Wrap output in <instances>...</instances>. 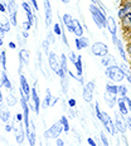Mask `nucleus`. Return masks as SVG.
<instances>
[{"label": "nucleus", "instance_id": "obj_1", "mask_svg": "<svg viewBox=\"0 0 131 146\" xmlns=\"http://www.w3.org/2000/svg\"><path fill=\"white\" fill-rule=\"evenodd\" d=\"M90 11L91 15H92V19L95 24L97 25L98 29H103L106 28V20H107V17L105 14V10L101 9L100 7H97V4L95 3H91L90 4Z\"/></svg>", "mask_w": 131, "mask_h": 146}, {"label": "nucleus", "instance_id": "obj_2", "mask_svg": "<svg viewBox=\"0 0 131 146\" xmlns=\"http://www.w3.org/2000/svg\"><path fill=\"white\" fill-rule=\"evenodd\" d=\"M105 74L112 82H121L124 81V78H126V72L124 71L122 67H118L117 64L106 67Z\"/></svg>", "mask_w": 131, "mask_h": 146}, {"label": "nucleus", "instance_id": "obj_3", "mask_svg": "<svg viewBox=\"0 0 131 146\" xmlns=\"http://www.w3.org/2000/svg\"><path fill=\"white\" fill-rule=\"evenodd\" d=\"M62 131H63V125L59 120V121H57V122H54L53 126H51L48 130H45L44 137L45 139H58L59 135L62 133Z\"/></svg>", "mask_w": 131, "mask_h": 146}, {"label": "nucleus", "instance_id": "obj_4", "mask_svg": "<svg viewBox=\"0 0 131 146\" xmlns=\"http://www.w3.org/2000/svg\"><path fill=\"white\" fill-rule=\"evenodd\" d=\"M100 121L103 123V126H105V129L108 131V133H111L112 136L116 135V132H117L116 126H115V122L112 121V118L108 116V113H106V112L102 111V115H101V118H100Z\"/></svg>", "mask_w": 131, "mask_h": 146}, {"label": "nucleus", "instance_id": "obj_5", "mask_svg": "<svg viewBox=\"0 0 131 146\" xmlns=\"http://www.w3.org/2000/svg\"><path fill=\"white\" fill-rule=\"evenodd\" d=\"M13 126H14L15 139H17V142H18L19 145H22L23 142H24V139H25V136H27V133L24 132V129H23L24 125L22 123V121L14 120V121H13Z\"/></svg>", "mask_w": 131, "mask_h": 146}, {"label": "nucleus", "instance_id": "obj_6", "mask_svg": "<svg viewBox=\"0 0 131 146\" xmlns=\"http://www.w3.org/2000/svg\"><path fill=\"white\" fill-rule=\"evenodd\" d=\"M93 92H95V81H90L88 83L84 84L83 87V92H82V96H83V100L88 103L92 102L93 100Z\"/></svg>", "mask_w": 131, "mask_h": 146}, {"label": "nucleus", "instance_id": "obj_7", "mask_svg": "<svg viewBox=\"0 0 131 146\" xmlns=\"http://www.w3.org/2000/svg\"><path fill=\"white\" fill-rule=\"evenodd\" d=\"M91 50H92V53L95 54V56L101 57V58L105 57L106 54H108V47L105 43H102V42H95V43L92 44Z\"/></svg>", "mask_w": 131, "mask_h": 146}, {"label": "nucleus", "instance_id": "obj_8", "mask_svg": "<svg viewBox=\"0 0 131 146\" xmlns=\"http://www.w3.org/2000/svg\"><path fill=\"white\" fill-rule=\"evenodd\" d=\"M7 9L9 11V17H10V23L11 25H17V13H18V5L15 0H9Z\"/></svg>", "mask_w": 131, "mask_h": 146}, {"label": "nucleus", "instance_id": "obj_9", "mask_svg": "<svg viewBox=\"0 0 131 146\" xmlns=\"http://www.w3.org/2000/svg\"><path fill=\"white\" fill-rule=\"evenodd\" d=\"M48 63H49L51 69L54 73H58L59 69L62 68V67H61V62H58V58H57V56L53 52H49V54H48Z\"/></svg>", "mask_w": 131, "mask_h": 146}, {"label": "nucleus", "instance_id": "obj_10", "mask_svg": "<svg viewBox=\"0 0 131 146\" xmlns=\"http://www.w3.org/2000/svg\"><path fill=\"white\" fill-rule=\"evenodd\" d=\"M115 126H116L117 132H121V133L126 132L127 126H126V121H125V116H122V115L120 116L118 113L115 115Z\"/></svg>", "mask_w": 131, "mask_h": 146}, {"label": "nucleus", "instance_id": "obj_11", "mask_svg": "<svg viewBox=\"0 0 131 146\" xmlns=\"http://www.w3.org/2000/svg\"><path fill=\"white\" fill-rule=\"evenodd\" d=\"M44 14H45V25H52V7L49 0H44Z\"/></svg>", "mask_w": 131, "mask_h": 146}, {"label": "nucleus", "instance_id": "obj_12", "mask_svg": "<svg viewBox=\"0 0 131 146\" xmlns=\"http://www.w3.org/2000/svg\"><path fill=\"white\" fill-rule=\"evenodd\" d=\"M112 42H114V44L116 45V48H117L118 53H120L121 58H122L124 60H127V57H126V52H125V49H124L122 42H121L120 39L117 38V34H116V35H112Z\"/></svg>", "mask_w": 131, "mask_h": 146}, {"label": "nucleus", "instance_id": "obj_13", "mask_svg": "<svg viewBox=\"0 0 131 146\" xmlns=\"http://www.w3.org/2000/svg\"><path fill=\"white\" fill-rule=\"evenodd\" d=\"M20 90H22L23 92L25 93L27 100H28V102H29V97H30V87H29V83H28V81H27L25 76H24L23 73H20Z\"/></svg>", "mask_w": 131, "mask_h": 146}, {"label": "nucleus", "instance_id": "obj_14", "mask_svg": "<svg viewBox=\"0 0 131 146\" xmlns=\"http://www.w3.org/2000/svg\"><path fill=\"white\" fill-rule=\"evenodd\" d=\"M25 133H27V139L29 141V145L34 146L35 145V127H34V121L33 120H30V127Z\"/></svg>", "mask_w": 131, "mask_h": 146}, {"label": "nucleus", "instance_id": "obj_15", "mask_svg": "<svg viewBox=\"0 0 131 146\" xmlns=\"http://www.w3.org/2000/svg\"><path fill=\"white\" fill-rule=\"evenodd\" d=\"M106 28L108 29V32L111 33V35H116L117 34V24L114 17H107L106 20Z\"/></svg>", "mask_w": 131, "mask_h": 146}, {"label": "nucleus", "instance_id": "obj_16", "mask_svg": "<svg viewBox=\"0 0 131 146\" xmlns=\"http://www.w3.org/2000/svg\"><path fill=\"white\" fill-rule=\"evenodd\" d=\"M74 44H76V48H77L78 50H82L90 45V40H88V38H86V36H83V35L77 36L74 40Z\"/></svg>", "mask_w": 131, "mask_h": 146}, {"label": "nucleus", "instance_id": "obj_17", "mask_svg": "<svg viewBox=\"0 0 131 146\" xmlns=\"http://www.w3.org/2000/svg\"><path fill=\"white\" fill-rule=\"evenodd\" d=\"M32 100H33V106H34V112L38 115L39 110H41V100H39V96L37 93L35 88H32Z\"/></svg>", "mask_w": 131, "mask_h": 146}, {"label": "nucleus", "instance_id": "obj_18", "mask_svg": "<svg viewBox=\"0 0 131 146\" xmlns=\"http://www.w3.org/2000/svg\"><path fill=\"white\" fill-rule=\"evenodd\" d=\"M105 101L107 103V106L110 108H114L115 105L117 103V98H116V95H114V93H110L106 91L105 92Z\"/></svg>", "mask_w": 131, "mask_h": 146}, {"label": "nucleus", "instance_id": "obj_19", "mask_svg": "<svg viewBox=\"0 0 131 146\" xmlns=\"http://www.w3.org/2000/svg\"><path fill=\"white\" fill-rule=\"evenodd\" d=\"M63 20V24H65V27L67 29H68V32L73 33V18L71 14H65L62 18Z\"/></svg>", "mask_w": 131, "mask_h": 146}, {"label": "nucleus", "instance_id": "obj_20", "mask_svg": "<svg viewBox=\"0 0 131 146\" xmlns=\"http://www.w3.org/2000/svg\"><path fill=\"white\" fill-rule=\"evenodd\" d=\"M117 106H118V111H120V115H122V116H127V113H129V108H127L126 102H125L124 97H121V98L117 100Z\"/></svg>", "mask_w": 131, "mask_h": 146}, {"label": "nucleus", "instance_id": "obj_21", "mask_svg": "<svg viewBox=\"0 0 131 146\" xmlns=\"http://www.w3.org/2000/svg\"><path fill=\"white\" fill-rule=\"evenodd\" d=\"M73 34L76 36L83 35V28H82L80 20H77V19H73Z\"/></svg>", "mask_w": 131, "mask_h": 146}, {"label": "nucleus", "instance_id": "obj_22", "mask_svg": "<svg viewBox=\"0 0 131 146\" xmlns=\"http://www.w3.org/2000/svg\"><path fill=\"white\" fill-rule=\"evenodd\" d=\"M0 120L3 122H8L10 120V112H9L8 108H5L3 106V103H0Z\"/></svg>", "mask_w": 131, "mask_h": 146}, {"label": "nucleus", "instance_id": "obj_23", "mask_svg": "<svg viewBox=\"0 0 131 146\" xmlns=\"http://www.w3.org/2000/svg\"><path fill=\"white\" fill-rule=\"evenodd\" d=\"M129 14H131V3H126V4L122 5V8L118 10V18L122 19V18H125Z\"/></svg>", "mask_w": 131, "mask_h": 146}, {"label": "nucleus", "instance_id": "obj_24", "mask_svg": "<svg viewBox=\"0 0 131 146\" xmlns=\"http://www.w3.org/2000/svg\"><path fill=\"white\" fill-rule=\"evenodd\" d=\"M10 25H11V23H10V20L7 19V18L4 17V15H1L0 17V28H1L4 32H9L10 30Z\"/></svg>", "mask_w": 131, "mask_h": 146}, {"label": "nucleus", "instance_id": "obj_25", "mask_svg": "<svg viewBox=\"0 0 131 146\" xmlns=\"http://www.w3.org/2000/svg\"><path fill=\"white\" fill-rule=\"evenodd\" d=\"M19 59H20V63H23V64H29V50L28 49H20Z\"/></svg>", "mask_w": 131, "mask_h": 146}, {"label": "nucleus", "instance_id": "obj_26", "mask_svg": "<svg viewBox=\"0 0 131 146\" xmlns=\"http://www.w3.org/2000/svg\"><path fill=\"white\" fill-rule=\"evenodd\" d=\"M1 82H3V86H4L7 90H13V86H11V82H10V80L8 78V76H7V71H3L1 72Z\"/></svg>", "mask_w": 131, "mask_h": 146}, {"label": "nucleus", "instance_id": "obj_27", "mask_svg": "<svg viewBox=\"0 0 131 146\" xmlns=\"http://www.w3.org/2000/svg\"><path fill=\"white\" fill-rule=\"evenodd\" d=\"M52 100H53V97H52L51 90H49V88H47V91H45V98H44V101L42 102V107H43V108H48L51 106V103H52Z\"/></svg>", "mask_w": 131, "mask_h": 146}, {"label": "nucleus", "instance_id": "obj_28", "mask_svg": "<svg viewBox=\"0 0 131 146\" xmlns=\"http://www.w3.org/2000/svg\"><path fill=\"white\" fill-rule=\"evenodd\" d=\"M102 64L105 67H110V66H115L116 64V60L112 56H110V54H106L105 57H102Z\"/></svg>", "mask_w": 131, "mask_h": 146}, {"label": "nucleus", "instance_id": "obj_29", "mask_svg": "<svg viewBox=\"0 0 131 146\" xmlns=\"http://www.w3.org/2000/svg\"><path fill=\"white\" fill-rule=\"evenodd\" d=\"M106 91L110 93H114V95H117V86H115L112 82H107L106 83Z\"/></svg>", "mask_w": 131, "mask_h": 146}, {"label": "nucleus", "instance_id": "obj_30", "mask_svg": "<svg viewBox=\"0 0 131 146\" xmlns=\"http://www.w3.org/2000/svg\"><path fill=\"white\" fill-rule=\"evenodd\" d=\"M122 25L125 29H131V14L126 15L125 18H122Z\"/></svg>", "mask_w": 131, "mask_h": 146}, {"label": "nucleus", "instance_id": "obj_31", "mask_svg": "<svg viewBox=\"0 0 131 146\" xmlns=\"http://www.w3.org/2000/svg\"><path fill=\"white\" fill-rule=\"evenodd\" d=\"M0 63H1V67L4 71H7V52L1 50V54H0Z\"/></svg>", "mask_w": 131, "mask_h": 146}, {"label": "nucleus", "instance_id": "obj_32", "mask_svg": "<svg viewBox=\"0 0 131 146\" xmlns=\"http://www.w3.org/2000/svg\"><path fill=\"white\" fill-rule=\"evenodd\" d=\"M61 67H62L63 71H66L67 73H68V67H67V58H66V54H62L61 56Z\"/></svg>", "mask_w": 131, "mask_h": 146}, {"label": "nucleus", "instance_id": "obj_33", "mask_svg": "<svg viewBox=\"0 0 131 146\" xmlns=\"http://www.w3.org/2000/svg\"><path fill=\"white\" fill-rule=\"evenodd\" d=\"M61 122H62V125H63V131L68 132L69 131V123H68V120H67V117L66 116H62V118H61Z\"/></svg>", "mask_w": 131, "mask_h": 146}, {"label": "nucleus", "instance_id": "obj_34", "mask_svg": "<svg viewBox=\"0 0 131 146\" xmlns=\"http://www.w3.org/2000/svg\"><path fill=\"white\" fill-rule=\"evenodd\" d=\"M7 102H8V106L13 107V106H15V103H17V98H15L14 95H8L7 96Z\"/></svg>", "mask_w": 131, "mask_h": 146}, {"label": "nucleus", "instance_id": "obj_35", "mask_svg": "<svg viewBox=\"0 0 131 146\" xmlns=\"http://www.w3.org/2000/svg\"><path fill=\"white\" fill-rule=\"evenodd\" d=\"M117 95H120L121 97L127 96V88H126V86H117Z\"/></svg>", "mask_w": 131, "mask_h": 146}, {"label": "nucleus", "instance_id": "obj_36", "mask_svg": "<svg viewBox=\"0 0 131 146\" xmlns=\"http://www.w3.org/2000/svg\"><path fill=\"white\" fill-rule=\"evenodd\" d=\"M53 33L54 34H57V35H62V25L61 24H54L53 25Z\"/></svg>", "mask_w": 131, "mask_h": 146}, {"label": "nucleus", "instance_id": "obj_37", "mask_svg": "<svg viewBox=\"0 0 131 146\" xmlns=\"http://www.w3.org/2000/svg\"><path fill=\"white\" fill-rule=\"evenodd\" d=\"M62 91L65 95H67V92H68V80L66 78H62Z\"/></svg>", "mask_w": 131, "mask_h": 146}, {"label": "nucleus", "instance_id": "obj_38", "mask_svg": "<svg viewBox=\"0 0 131 146\" xmlns=\"http://www.w3.org/2000/svg\"><path fill=\"white\" fill-rule=\"evenodd\" d=\"M49 42H48V39H45V40H43V43H42V45H43V49L45 52V54H49Z\"/></svg>", "mask_w": 131, "mask_h": 146}, {"label": "nucleus", "instance_id": "obj_39", "mask_svg": "<svg viewBox=\"0 0 131 146\" xmlns=\"http://www.w3.org/2000/svg\"><path fill=\"white\" fill-rule=\"evenodd\" d=\"M95 111H96V116H97V118H101V115H102V111L100 110V105H98V102H96L95 103Z\"/></svg>", "mask_w": 131, "mask_h": 146}, {"label": "nucleus", "instance_id": "obj_40", "mask_svg": "<svg viewBox=\"0 0 131 146\" xmlns=\"http://www.w3.org/2000/svg\"><path fill=\"white\" fill-rule=\"evenodd\" d=\"M100 137H101V141H102L103 145H105V146H108V140H107V137H106L105 132L101 131V133H100Z\"/></svg>", "mask_w": 131, "mask_h": 146}, {"label": "nucleus", "instance_id": "obj_41", "mask_svg": "<svg viewBox=\"0 0 131 146\" xmlns=\"http://www.w3.org/2000/svg\"><path fill=\"white\" fill-rule=\"evenodd\" d=\"M22 7H23L24 10H25V13H27V11H32V7H30L28 3L25 1V0H24V1L22 3Z\"/></svg>", "mask_w": 131, "mask_h": 146}, {"label": "nucleus", "instance_id": "obj_42", "mask_svg": "<svg viewBox=\"0 0 131 146\" xmlns=\"http://www.w3.org/2000/svg\"><path fill=\"white\" fill-rule=\"evenodd\" d=\"M77 57L78 56H76V54H74V52H69V60H71V62L73 63V64H74V62H76V60H77Z\"/></svg>", "mask_w": 131, "mask_h": 146}, {"label": "nucleus", "instance_id": "obj_43", "mask_svg": "<svg viewBox=\"0 0 131 146\" xmlns=\"http://www.w3.org/2000/svg\"><path fill=\"white\" fill-rule=\"evenodd\" d=\"M22 25H23V29H24V30H29L30 28H32V24H30L28 20H27V22H23Z\"/></svg>", "mask_w": 131, "mask_h": 146}, {"label": "nucleus", "instance_id": "obj_44", "mask_svg": "<svg viewBox=\"0 0 131 146\" xmlns=\"http://www.w3.org/2000/svg\"><path fill=\"white\" fill-rule=\"evenodd\" d=\"M124 100H125V102H126V106H127V108H129V111L131 112V100L127 96H125Z\"/></svg>", "mask_w": 131, "mask_h": 146}, {"label": "nucleus", "instance_id": "obj_45", "mask_svg": "<svg viewBox=\"0 0 131 146\" xmlns=\"http://www.w3.org/2000/svg\"><path fill=\"white\" fill-rule=\"evenodd\" d=\"M125 121H126V126H127V129L131 131V117L129 116H125Z\"/></svg>", "mask_w": 131, "mask_h": 146}, {"label": "nucleus", "instance_id": "obj_46", "mask_svg": "<svg viewBox=\"0 0 131 146\" xmlns=\"http://www.w3.org/2000/svg\"><path fill=\"white\" fill-rule=\"evenodd\" d=\"M47 39H48V42L52 44V43H54V35H53V33L49 32L48 33V36H47Z\"/></svg>", "mask_w": 131, "mask_h": 146}, {"label": "nucleus", "instance_id": "obj_47", "mask_svg": "<svg viewBox=\"0 0 131 146\" xmlns=\"http://www.w3.org/2000/svg\"><path fill=\"white\" fill-rule=\"evenodd\" d=\"M76 103H77V102H76V100L74 98H69L68 100V106H69V107H74V106H76Z\"/></svg>", "mask_w": 131, "mask_h": 146}, {"label": "nucleus", "instance_id": "obj_48", "mask_svg": "<svg viewBox=\"0 0 131 146\" xmlns=\"http://www.w3.org/2000/svg\"><path fill=\"white\" fill-rule=\"evenodd\" d=\"M11 130H14V126H11V125H5V131L7 132H11Z\"/></svg>", "mask_w": 131, "mask_h": 146}, {"label": "nucleus", "instance_id": "obj_49", "mask_svg": "<svg viewBox=\"0 0 131 146\" xmlns=\"http://www.w3.org/2000/svg\"><path fill=\"white\" fill-rule=\"evenodd\" d=\"M30 1H32L33 8H34L37 11H38V10H39V7H38V3H37V0H30Z\"/></svg>", "mask_w": 131, "mask_h": 146}, {"label": "nucleus", "instance_id": "obj_50", "mask_svg": "<svg viewBox=\"0 0 131 146\" xmlns=\"http://www.w3.org/2000/svg\"><path fill=\"white\" fill-rule=\"evenodd\" d=\"M87 142H88V145H91V146H96L95 140H93V139H91V137H88V139H87Z\"/></svg>", "mask_w": 131, "mask_h": 146}, {"label": "nucleus", "instance_id": "obj_51", "mask_svg": "<svg viewBox=\"0 0 131 146\" xmlns=\"http://www.w3.org/2000/svg\"><path fill=\"white\" fill-rule=\"evenodd\" d=\"M15 120H17V121H22V120H24V115H22V113H17V117H15Z\"/></svg>", "mask_w": 131, "mask_h": 146}, {"label": "nucleus", "instance_id": "obj_52", "mask_svg": "<svg viewBox=\"0 0 131 146\" xmlns=\"http://www.w3.org/2000/svg\"><path fill=\"white\" fill-rule=\"evenodd\" d=\"M5 10H7V7H5V4H4V3H0V11H1V13H4Z\"/></svg>", "mask_w": 131, "mask_h": 146}, {"label": "nucleus", "instance_id": "obj_53", "mask_svg": "<svg viewBox=\"0 0 131 146\" xmlns=\"http://www.w3.org/2000/svg\"><path fill=\"white\" fill-rule=\"evenodd\" d=\"M91 1H92V3H95V4H97V5H100V8L103 9V7H102V3L100 1V0H91ZM103 10H105V9H103Z\"/></svg>", "mask_w": 131, "mask_h": 146}, {"label": "nucleus", "instance_id": "obj_54", "mask_svg": "<svg viewBox=\"0 0 131 146\" xmlns=\"http://www.w3.org/2000/svg\"><path fill=\"white\" fill-rule=\"evenodd\" d=\"M57 145H58V146H63V145H65V141L58 137V139H57Z\"/></svg>", "mask_w": 131, "mask_h": 146}, {"label": "nucleus", "instance_id": "obj_55", "mask_svg": "<svg viewBox=\"0 0 131 146\" xmlns=\"http://www.w3.org/2000/svg\"><path fill=\"white\" fill-rule=\"evenodd\" d=\"M9 48H10V49H15V47H17V45H15L13 42H9V45H8Z\"/></svg>", "mask_w": 131, "mask_h": 146}, {"label": "nucleus", "instance_id": "obj_56", "mask_svg": "<svg viewBox=\"0 0 131 146\" xmlns=\"http://www.w3.org/2000/svg\"><path fill=\"white\" fill-rule=\"evenodd\" d=\"M57 102H58V98H57V97H56V98H53V100H52V103H51V106H54V105H56Z\"/></svg>", "mask_w": 131, "mask_h": 146}, {"label": "nucleus", "instance_id": "obj_57", "mask_svg": "<svg viewBox=\"0 0 131 146\" xmlns=\"http://www.w3.org/2000/svg\"><path fill=\"white\" fill-rule=\"evenodd\" d=\"M126 80H127V81H129L130 83H131V74H130L129 72H126Z\"/></svg>", "mask_w": 131, "mask_h": 146}, {"label": "nucleus", "instance_id": "obj_58", "mask_svg": "<svg viewBox=\"0 0 131 146\" xmlns=\"http://www.w3.org/2000/svg\"><path fill=\"white\" fill-rule=\"evenodd\" d=\"M127 52H129V54L131 56V43L127 44Z\"/></svg>", "mask_w": 131, "mask_h": 146}, {"label": "nucleus", "instance_id": "obj_59", "mask_svg": "<svg viewBox=\"0 0 131 146\" xmlns=\"http://www.w3.org/2000/svg\"><path fill=\"white\" fill-rule=\"evenodd\" d=\"M61 1H62V3H63V4H68V3H69V1H71V0H61Z\"/></svg>", "mask_w": 131, "mask_h": 146}, {"label": "nucleus", "instance_id": "obj_60", "mask_svg": "<svg viewBox=\"0 0 131 146\" xmlns=\"http://www.w3.org/2000/svg\"><path fill=\"white\" fill-rule=\"evenodd\" d=\"M0 103H3V95H1V91H0Z\"/></svg>", "mask_w": 131, "mask_h": 146}, {"label": "nucleus", "instance_id": "obj_61", "mask_svg": "<svg viewBox=\"0 0 131 146\" xmlns=\"http://www.w3.org/2000/svg\"><path fill=\"white\" fill-rule=\"evenodd\" d=\"M3 44H4V42H3V38H1V36H0V47H1Z\"/></svg>", "mask_w": 131, "mask_h": 146}, {"label": "nucleus", "instance_id": "obj_62", "mask_svg": "<svg viewBox=\"0 0 131 146\" xmlns=\"http://www.w3.org/2000/svg\"><path fill=\"white\" fill-rule=\"evenodd\" d=\"M126 1H130V0H126Z\"/></svg>", "mask_w": 131, "mask_h": 146}, {"label": "nucleus", "instance_id": "obj_63", "mask_svg": "<svg viewBox=\"0 0 131 146\" xmlns=\"http://www.w3.org/2000/svg\"><path fill=\"white\" fill-rule=\"evenodd\" d=\"M25 1H27V0H25Z\"/></svg>", "mask_w": 131, "mask_h": 146}]
</instances>
